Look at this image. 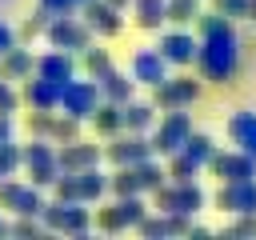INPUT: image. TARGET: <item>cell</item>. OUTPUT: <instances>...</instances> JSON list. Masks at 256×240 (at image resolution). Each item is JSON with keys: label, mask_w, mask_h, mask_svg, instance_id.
I'll return each mask as SVG.
<instances>
[{"label": "cell", "mask_w": 256, "mask_h": 240, "mask_svg": "<svg viewBox=\"0 0 256 240\" xmlns=\"http://www.w3.org/2000/svg\"><path fill=\"white\" fill-rule=\"evenodd\" d=\"M200 28V48H196V68L208 84H232L236 76V64H240V36L232 28L228 16L220 12H200L192 20Z\"/></svg>", "instance_id": "cell-1"}, {"label": "cell", "mask_w": 256, "mask_h": 240, "mask_svg": "<svg viewBox=\"0 0 256 240\" xmlns=\"http://www.w3.org/2000/svg\"><path fill=\"white\" fill-rule=\"evenodd\" d=\"M152 200H156V212H184V216H196L200 208H204V188L196 184V180H184V184H160V188H152Z\"/></svg>", "instance_id": "cell-2"}, {"label": "cell", "mask_w": 256, "mask_h": 240, "mask_svg": "<svg viewBox=\"0 0 256 240\" xmlns=\"http://www.w3.org/2000/svg\"><path fill=\"white\" fill-rule=\"evenodd\" d=\"M44 36H48V44L52 48H60V52H84L88 44H92V28L84 24V20H76L72 12H56L52 20H48V28H44Z\"/></svg>", "instance_id": "cell-3"}, {"label": "cell", "mask_w": 256, "mask_h": 240, "mask_svg": "<svg viewBox=\"0 0 256 240\" xmlns=\"http://www.w3.org/2000/svg\"><path fill=\"white\" fill-rule=\"evenodd\" d=\"M40 224L52 228V232H72V236H84L88 224H92V212L80 204V200H52L40 208Z\"/></svg>", "instance_id": "cell-4"}, {"label": "cell", "mask_w": 256, "mask_h": 240, "mask_svg": "<svg viewBox=\"0 0 256 240\" xmlns=\"http://www.w3.org/2000/svg\"><path fill=\"white\" fill-rule=\"evenodd\" d=\"M152 156H172L180 152L184 136L192 132V116L184 108H168V116H160V124H152Z\"/></svg>", "instance_id": "cell-5"}, {"label": "cell", "mask_w": 256, "mask_h": 240, "mask_svg": "<svg viewBox=\"0 0 256 240\" xmlns=\"http://www.w3.org/2000/svg\"><path fill=\"white\" fill-rule=\"evenodd\" d=\"M20 168H28V176H32V184L36 188H48L56 176H60V164H56V148L48 144V140H32V144H24L20 148Z\"/></svg>", "instance_id": "cell-6"}, {"label": "cell", "mask_w": 256, "mask_h": 240, "mask_svg": "<svg viewBox=\"0 0 256 240\" xmlns=\"http://www.w3.org/2000/svg\"><path fill=\"white\" fill-rule=\"evenodd\" d=\"M200 100V80L192 76H164L156 88H152V104L156 108H192Z\"/></svg>", "instance_id": "cell-7"}, {"label": "cell", "mask_w": 256, "mask_h": 240, "mask_svg": "<svg viewBox=\"0 0 256 240\" xmlns=\"http://www.w3.org/2000/svg\"><path fill=\"white\" fill-rule=\"evenodd\" d=\"M96 104H100V88H96V80H76V76H72V80L60 84V104H56V108H64V116L88 120Z\"/></svg>", "instance_id": "cell-8"}, {"label": "cell", "mask_w": 256, "mask_h": 240, "mask_svg": "<svg viewBox=\"0 0 256 240\" xmlns=\"http://www.w3.org/2000/svg\"><path fill=\"white\" fill-rule=\"evenodd\" d=\"M216 208L232 216H256V180H220L216 188Z\"/></svg>", "instance_id": "cell-9"}, {"label": "cell", "mask_w": 256, "mask_h": 240, "mask_svg": "<svg viewBox=\"0 0 256 240\" xmlns=\"http://www.w3.org/2000/svg\"><path fill=\"white\" fill-rule=\"evenodd\" d=\"M0 208L16 212V216H40L44 208V196L36 184H16V180H0Z\"/></svg>", "instance_id": "cell-10"}, {"label": "cell", "mask_w": 256, "mask_h": 240, "mask_svg": "<svg viewBox=\"0 0 256 240\" xmlns=\"http://www.w3.org/2000/svg\"><path fill=\"white\" fill-rule=\"evenodd\" d=\"M204 168H212L220 180H256V156H248L240 148H228V152L216 148Z\"/></svg>", "instance_id": "cell-11"}, {"label": "cell", "mask_w": 256, "mask_h": 240, "mask_svg": "<svg viewBox=\"0 0 256 240\" xmlns=\"http://www.w3.org/2000/svg\"><path fill=\"white\" fill-rule=\"evenodd\" d=\"M104 156H108L116 168H128V164H140V160L152 156V140H148L144 132H128V136H116V140L104 148Z\"/></svg>", "instance_id": "cell-12"}, {"label": "cell", "mask_w": 256, "mask_h": 240, "mask_svg": "<svg viewBox=\"0 0 256 240\" xmlns=\"http://www.w3.org/2000/svg\"><path fill=\"white\" fill-rule=\"evenodd\" d=\"M100 160H104V148L84 144L80 136L68 140L64 148H56V164H60V172H84V168H96Z\"/></svg>", "instance_id": "cell-13"}, {"label": "cell", "mask_w": 256, "mask_h": 240, "mask_svg": "<svg viewBox=\"0 0 256 240\" xmlns=\"http://www.w3.org/2000/svg\"><path fill=\"white\" fill-rule=\"evenodd\" d=\"M84 8V24L92 28V36H120V28H124V16H120V8H112L108 0H88V4H80Z\"/></svg>", "instance_id": "cell-14"}, {"label": "cell", "mask_w": 256, "mask_h": 240, "mask_svg": "<svg viewBox=\"0 0 256 240\" xmlns=\"http://www.w3.org/2000/svg\"><path fill=\"white\" fill-rule=\"evenodd\" d=\"M196 48H200V40H196L192 32H184V28L164 32V36H160V44H156V52H160L168 64H176V68L192 64V60H196Z\"/></svg>", "instance_id": "cell-15"}, {"label": "cell", "mask_w": 256, "mask_h": 240, "mask_svg": "<svg viewBox=\"0 0 256 240\" xmlns=\"http://www.w3.org/2000/svg\"><path fill=\"white\" fill-rule=\"evenodd\" d=\"M164 76H168V60H164L156 48H136V52H132V80H136V84L156 88Z\"/></svg>", "instance_id": "cell-16"}, {"label": "cell", "mask_w": 256, "mask_h": 240, "mask_svg": "<svg viewBox=\"0 0 256 240\" xmlns=\"http://www.w3.org/2000/svg\"><path fill=\"white\" fill-rule=\"evenodd\" d=\"M20 104L40 108V112H56V104H60V84H52V80H44V76H24Z\"/></svg>", "instance_id": "cell-17"}, {"label": "cell", "mask_w": 256, "mask_h": 240, "mask_svg": "<svg viewBox=\"0 0 256 240\" xmlns=\"http://www.w3.org/2000/svg\"><path fill=\"white\" fill-rule=\"evenodd\" d=\"M32 76H44V80H52V84H64V80H72V76H76V60H72V52L52 48V52L36 56Z\"/></svg>", "instance_id": "cell-18"}, {"label": "cell", "mask_w": 256, "mask_h": 240, "mask_svg": "<svg viewBox=\"0 0 256 240\" xmlns=\"http://www.w3.org/2000/svg\"><path fill=\"white\" fill-rule=\"evenodd\" d=\"M96 88H100V100H112V104H124V100H132V92H136V80H132L128 72H116V68H104V72L96 76Z\"/></svg>", "instance_id": "cell-19"}, {"label": "cell", "mask_w": 256, "mask_h": 240, "mask_svg": "<svg viewBox=\"0 0 256 240\" xmlns=\"http://www.w3.org/2000/svg\"><path fill=\"white\" fill-rule=\"evenodd\" d=\"M228 140L240 148V152H248V156H256V112H232L228 116Z\"/></svg>", "instance_id": "cell-20"}, {"label": "cell", "mask_w": 256, "mask_h": 240, "mask_svg": "<svg viewBox=\"0 0 256 240\" xmlns=\"http://www.w3.org/2000/svg\"><path fill=\"white\" fill-rule=\"evenodd\" d=\"M32 68H36V56L28 48H20V44L0 56V76L4 80H24V76H32Z\"/></svg>", "instance_id": "cell-21"}, {"label": "cell", "mask_w": 256, "mask_h": 240, "mask_svg": "<svg viewBox=\"0 0 256 240\" xmlns=\"http://www.w3.org/2000/svg\"><path fill=\"white\" fill-rule=\"evenodd\" d=\"M120 124L128 132H148L156 124V104H140V100H124L120 104Z\"/></svg>", "instance_id": "cell-22"}, {"label": "cell", "mask_w": 256, "mask_h": 240, "mask_svg": "<svg viewBox=\"0 0 256 240\" xmlns=\"http://www.w3.org/2000/svg\"><path fill=\"white\" fill-rule=\"evenodd\" d=\"M104 192H108V176H104L100 168L76 172V196H80V204H96Z\"/></svg>", "instance_id": "cell-23"}, {"label": "cell", "mask_w": 256, "mask_h": 240, "mask_svg": "<svg viewBox=\"0 0 256 240\" xmlns=\"http://www.w3.org/2000/svg\"><path fill=\"white\" fill-rule=\"evenodd\" d=\"M92 128L100 132V136H116L124 124H120V104H112V100H100L96 108H92Z\"/></svg>", "instance_id": "cell-24"}, {"label": "cell", "mask_w": 256, "mask_h": 240, "mask_svg": "<svg viewBox=\"0 0 256 240\" xmlns=\"http://www.w3.org/2000/svg\"><path fill=\"white\" fill-rule=\"evenodd\" d=\"M112 208H116V216H120V224H124V228H136V224L148 216V204L140 200V192H132V196H116V204H112Z\"/></svg>", "instance_id": "cell-25"}, {"label": "cell", "mask_w": 256, "mask_h": 240, "mask_svg": "<svg viewBox=\"0 0 256 240\" xmlns=\"http://www.w3.org/2000/svg\"><path fill=\"white\" fill-rule=\"evenodd\" d=\"M180 152L204 168V164H208V156L216 152V144H212V136H208V132H188V136H184V144H180Z\"/></svg>", "instance_id": "cell-26"}, {"label": "cell", "mask_w": 256, "mask_h": 240, "mask_svg": "<svg viewBox=\"0 0 256 240\" xmlns=\"http://www.w3.org/2000/svg\"><path fill=\"white\" fill-rule=\"evenodd\" d=\"M132 172H136V184H140V192H152V188H160L164 180H168V172L148 156V160H140V164H132Z\"/></svg>", "instance_id": "cell-27"}, {"label": "cell", "mask_w": 256, "mask_h": 240, "mask_svg": "<svg viewBox=\"0 0 256 240\" xmlns=\"http://www.w3.org/2000/svg\"><path fill=\"white\" fill-rule=\"evenodd\" d=\"M132 8H136V24L140 28L156 32L164 24V0H132Z\"/></svg>", "instance_id": "cell-28"}, {"label": "cell", "mask_w": 256, "mask_h": 240, "mask_svg": "<svg viewBox=\"0 0 256 240\" xmlns=\"http://www.w3.org/2000/svg\"><path fill=\"white\" fill-rule=\"evenodd\" d=\"M164 172L172 176V184H184V180H196V176H200V164H196V160H188L184 152H172Z\"/></svg>", "instance_id": "cell-29"}, {"label": "cell", "mask_w": 256, "mask_h": 240, "mask_svg": "<svg viewBox=\"0 0 256 240\" xmlns=\"http://www.w3.org/2000/svg\"><path fill=\"white\" fill-rule=\"evenodd\" d=\"M200 16V0H164V20L172 24H192Z\"/></svg>", "instance_id": "cell-30"}, {"label": "cell", "mask_w": 256, "mask_h": 240, "mask_svg": "<svg viewBox=\"0 0 256 240\" xmlns=\"http://www.w3.org/2000/svg\"><path fill=\"white\" fill-rule=\"evenodd\" d=\"M108 192H116V196H132V192H140L132 164H128V168H116V172L108 176Z\"/></svg>", "instance_id": "cell-31"}, {"label": "cell", "mask_w": 256, "mask_h": 240, "mask_svg": "<svg viewBox=\"0 0 256 240\" xmlns=\"http://www.w3.org/2000/svg\"><path fill=\"white\" fill-rule=\"evenodd\" d=\"M48 136L60 140V144H68V140L80 136V120H76V116H52V132H48Z\"/></svg>", "instance_id": "cell-32"}, {"label": "cell", "mask_w": 256, "mask_h": 240, "mask_svg": "<svg viewBox=\"0 0 256 240\" xmlns=\"http://www.w3.org/2000/svg\"><path fill=\"white\" fill-rule=\"evenodd\" d=\"M48 20H52V12H48V8L40 4V12H32V16L24 20V28L16 32V40H32V36H40V32L48 28Z\"/></svg>", "instance_id": "cell-33"}, {"label": "cell", "mask_w": 256, "mask_h": 240, "mask_svg": "<svg viewBox=\"0 0 256 240\" xmlns=\"http://www.w3.org/2000/svg\"><path fill=\"white\" fill-rule=\"evenodd\" d=\"M80 56H84V68H88V76H92V80H96L104 68H112V60H108V52H104V48H92V44H88Z\"/></svg>", "instance_id": "cell-34"}, {"label": "cell", "mask_w": 256, "mask_h": 240, "mask_svg": "<svg viewBox=\"0 0 256 240\" xmlns=\"http://www.w3.org/2000/svg\"><path fill=\"white\" fill-rule=\"evenodd\" d=\"M16 168H20V148H16L12 140H4V144H0V180L12 176Z\"/></svg>", "instance_id": "cell-35"}, {"label": "cell", "mask_w": 256, "mask_h": 240, "mask_svg": "<svg viewBox=\"0 0 256 240\" xmlns=\"http://www.w3.org/2000/svg\"><path fill=\"white\" fill-rule=\"evenodd\" d=\"M136 228H140V236H172V232H168V216H164V212H156V216H144Z\"/></svg>", "instance_id": "cell-36"}, {"label": "cell", "mask_w": 256, "mask_h": 240, "mask_svg": "<svg viewBox=\"0 0 256 240\" xmlns=\"http://www.w3.org/2000/svg\"><path fill=\"white\" fill-rule=\"evenodd\" d=\"M16 108H20V92L12 88V80H4V76H0V112H4V116H12Z\"/></svg>", "instance_id": "cell-37"}, {"label": "cell", "mask_w": 256, "mask_h": 240, "mask_svg": "<svg viewBox=\"0 0 256 240\" xmlns=\"http://www.w3.org/2000/svg\"><path fill=\"white\" fill-rule=\"evenodd\" d=\"M28 132H32V136H48V132H52V112L32 108V116H28Z\"/></svg>", "instance_id": "cell-38"}, {"label": "cell", "mask_w": 256, "mask_h": 240, "mask_svg": "<svg viewBox=\"0 0 256 240\" xmlns=\"http://www.w3.org/2000/svg\"><path fill=\"white\" fill-rule=\"evenodd\" d=\"M96 228H100V232H124V224H120V216H116V208H112V204L96 212Z\"/></svg>", "instance_id": "cell-39"}, {"label": "cell", "mask_w": 256, "mask_h": 240, "mask_svg": "<svg viewBox=\"0 0 256 240\" xmlns=\"http://www.w3.org/2000/svg\"><path fill=\"white\" fill-rule=\"evenodd\" d=\"M216 12L228 20H240V16H248V0H216Z\"/></svg>", "instance_id": "cell-40"}, {"label": "cell", "mask_w": 256, "mask_h": 240, "mask_svg": "<svg viewBox=\"0 0 256 240\" xmlns=\"http://www.w3.org/2000/svg\"><path fill=\"white\" fill-rule=\"evenodd\" d=\"M228 232L232 236H256V216H236V224Z\"/></svg>", "instance_id": "cell-41"}, {"label": "cell", "mask_w": 256, "mask_h": 240, "mask_svg": "<svg viewBox=\"0 0 256 240\" xmlns=\"http://www.w3.org/2000/svg\"><path fill=\"white\" fill-rule=\"evenodd\" d=\"M16 44H20V40H16V28H12V24H4V20H0V56H4V52H8V48H16Z\"/></svg>", "instance_id": "cell-42"}, {"label": "cell", "mask_w": 256, "mask_h": 240, "mask_svg": "<svg viewBox=\"0 0 256 240\" xmlns=\"http://www.w3.org/2000/svg\"><path fill=\"white\" fill-rule=\"evenodd\" d=\"M40 4H44L52 16H56V12H76V4H72V0H40Z\"/></svg>", "instance_id": "cell-43"}, {"label": "cell", "mask_w": 256, "mask_h": 240, "mask_svg": "<svg viewBox=\"0 0 256 240\" xmlns=\"http://www.w3.org/2000/svg\"><path fill=\"white\" fill-rule=\"evenodd\" d=\"M4 140H12V116L0 112V144H4Z\"/></svg>", "instance_id": "cell-44"}, {"label": "cell", "mask_w": 256, "mask_h": 240, "mask_svg": "<svg viewBox=\"0 0 256 240\" xmlns=\"http://www.w3.org/2000/svg\"><path fill=\"white\" fill-rule=\"evenodd\" d=\"M108 4H112V8H120V12H124V8H128V4H132V0H108Z\"/></svg>", "instance_id": "cell-45"}, {"label": "cell", "mask_w": 256, "mask_h": 240, "mask_svg": "<svg viewBox=\"0 0 256 240\" xmlns=\"http://www.w3.org/2000/svg\"><path fill=\"white\" fill-rule=\"evenodd\" d=\"M248 20H256V0H248Z\"/></svg>", "instance_id": "cell-46"}, {"label": "cell", "mask_w": 256, "mask_h": 240, "mask_svg": "<svg viewBox=\"0 0 256 240\" xmlns=\"http://www.w3.org/2000/svg\"><path fill=\"white\" fill-rule=\"evenodd\" d=\"M0 236H8V224H4V216H0Z\"/></svg>", "instance_id": "cell-47"}, {"label": "cell", "mask_w": 256, "mask_h": 240, "mask_svg": "<svg viewBox=\"0 0 256 240\" xmlns=\"http://www.w3.org/2000/svg\"><path fill=\"white\" fill-rule=\"evenodd\" d=\"M72 4H76V8H80V4H88V0H72Z\"/></svg>", "instance_id": "cell-48"}]
</instances>
